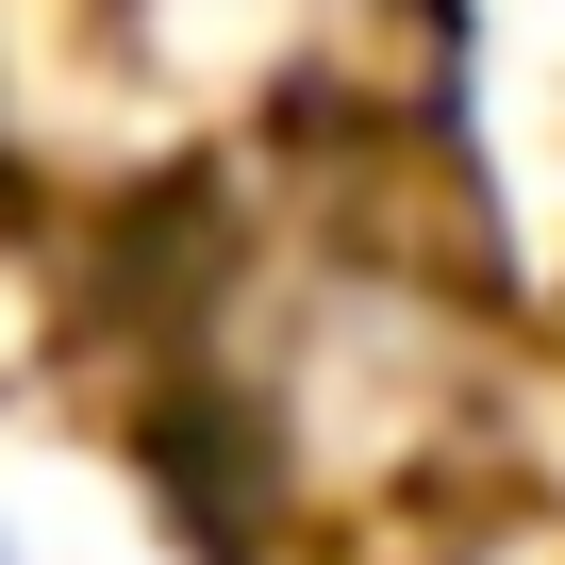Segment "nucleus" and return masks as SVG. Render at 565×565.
Wrapping results in <instances>:
<instances>
[{"mask_svg": "<svg viewBox=\"0 0 565 565\" xmlns=\"http://www.w3.org/2000/svg\"><path fill=\"white\" fill-rule=\"evenodd\" d=\"M0 565H18V548H0Z\"/></svg>", "mask_w": 565, "mask_h": 565, "instance_id": "f257e3e1", "label": "nucleus"}]
</instances>
